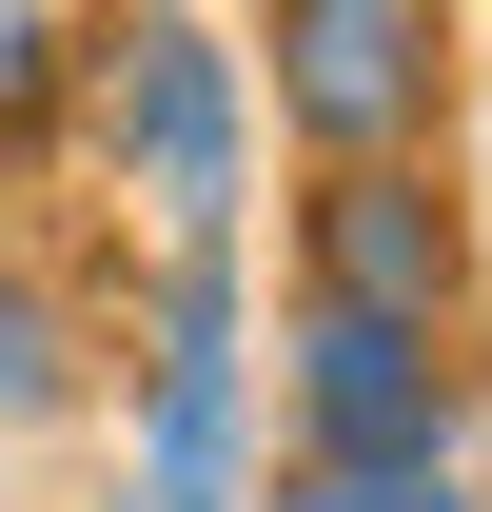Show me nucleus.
I'll list each match as a JSON object with an SVG mask.
<instances>
[{"mask_svg": "<svg viewBox=\"0 0 492 512\" xmlns=\"http://www.w3.org/2000/svg\"><path fill=\"white\" fill-rule=\"evenodd\" d=\"M296 158H433L453 119V0H256Z\"/></svg>", "mask_w": 492, "mask_h": 512, "instance_id": "obj_1", "label": "nucleus"}, {"mask_svg": "<svg viewBox=\"0 0 492 512\" xmlns=\"http://www.w3.org/2000/svg\"><path fill=\"white\" fill-rule=\"evenodd\" d=\"M99 138L119 178L178 217V237H237V178H256V60L217 20H119L99 40Z\"/></svg>", "mask_w": 492, "mask_h": 512, "instance_id": "obj_2", "label": "nucleus"}, {"mask_svg": "<svg viewBox=\"0 0 492 512\" xmlns=\"http://www.w3.org/2000/svg\"><path fill=\"white\" fill-rule=\"evenodd\" d=\"M276 394H296V473H453L473 453V355L394 335V316H335V296H296Z\"/></svg>", "mask_w": 492, "mask_h": 512, "instance_id": "obj_3", "label": "nucleus"}, {"mask_svg": "<svg viewBox=\"0 0 492 512\" xmlns=\"http://www.w3.org/2000/svg\"><path fill=\"white\" fill-rule=\"evenodd\" d=\"M138 512H256V434H237V237L158 256L138 316Z\"/></svg>", "mask_w": 492, "mask_h": 512, "instance_id": "obj_4", "label": "nucleus"}, {"mask_svg": "<svg viewBox=\"0 0 492 512\" xmlns=\"http://www.w3.org/2000/svg\"><path fill=\"white\" fill-rule=\"evenodd\" d=\"M296 296L394 316V335H453V316H473V217H453V178H433V158H315Z\"/></svg>", "mask_w": 492, "mask_h": 512, "instance_id": "obj_5", "label": "nucleus"}, {"mask_svg": "<svg viewBox=\"0 0 492 512\" xmlns=\"http://www.w3.org/2000/svg\"><path fill=\"white\" fill-rule=\"evenodd\" d=\"M60 296H40V276H0V414H60Z\"/></svg>", "mask_w": 492, "mask_h": 512, "instance_id": "obj_6", "label": "nucleus"}, {"mask_svg": "<svg viewBox=\"0 0 492 512\" xmlns=\"http://www.w3.org/2000/svg\"><path fill=\"white\" fill-rule=\"evenodd\" d=\"M256 512H473V493H453V473H296V453H276Z\"/></svg>", "mask_w": 492, "mask_h": 512, "instance_id": "obj_7", "label": "nucleus"}]
</instances>
